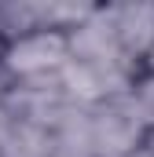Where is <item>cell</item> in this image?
<instances>
[{"instance_id": "cell-5", "label": "cell", "mask_w": 154, "mask_h": 157, "mask_svg": "<svg viewBox=\"0 0 154 157\" xmlns=\"http://www.w3.org/2000/svg\"><path fill=\"white\" fill-rule=\"evenodd\" d=\"M103 7H107V18H110L121 55L136 70H143L154 51V4L151 0H128V4H103Z\"/></svg>"}, {"instance_id": "cell-2", "label": "cell", "mask_w": 154, "mask_h": 157, "mask_svg": "<svg viewBox=\"0 0 154 157\" xmlns=\"http://www.w3.org/2000/svg\"><path fill=\"white\" fill-rule=\"evenodd\" d=\"M66 62H70V44H66V33L59 29H40L0 48V66L11 84L55 80Z\"/></svg>"}, {"instance_id": "cell-8", "label": "cell", "mask_w": 154, "mask_h": 157, "mask_svg": "<svg viewBox=\"0 0 154 157\" xmlns=\"http://www.w3.org/2000/svg\"><path fill=\"white\" fill-rule=\"evenodd\" d=\"M143 150H147V154L154 157V128H151V132H147V139H143Z\"/></svg>"}, {"instance_id": "cell-6", "label": "cell", "mask_w": 154, "mask_h": 157, "mask_svg": "<svg viewBox=\"0 0 154 157\" xmlns=\"http://www.w3.org/2000/svg\"><path fill=\"white\" fill-rule=\"evenodd\" d=\"M0 157H55V128L0 113Z\"/></svg>"}, {"instance_id": "cell-7", "label": "cell", "mask_w": 154, "mask_h": 157, "mask_svg": "<svg viewBox=\"0 0 154 157\" xmlns=\"http://www.w3.org/2000/svg\"><path fill=\"white\" fill-rule=\"evenodd\" d=\"M132 95H136V102H140L147 124L154 128V70H143L140 77L132 80Z\"/></svg>"}, {"instance_id": "cell-3", "label": "cell", "mask_w": 154, "mask_h": 157, "mask_svg": "<svg viewBox=\"0 0 154 157\" xmlns=\"http://www.w3.org/2000/svg\"><path fill=\"white\" fill-rule=\"evenodd\" d=\"M95 4L81 0H0V48L11 44L18 37H30L40 29H59V33H70L81 18L92 15Z\"/></svg>"}, {"instance_id": "cell-9", "label": "cell", "mask_w": 154, "mask_h": 157, "mask_svg": "<svg viewBox=\"0 0 154 157\" xmlns=\"http://www.w3.org/2000/svg\"><path fill=\"white\" fill-rule=\"evenodd\" d=\"M132 157H151V154H147V150H143V146H140V150H136V154H132Z\"/></svg>"}, {"instance_id": "cell-4", "label": "cell", "mask_w": 154, "mask_h": 157, "mask_svg": "<svg viewBox=\"0 0 154 157\" xmlns=\"http://www.w3.org/2000/svg\"><path fill=\"white\" fill-rule=\"evenodd\" d=\"M66 44H70V59L74 62H84V66H95V70H107V73H121V77L136 80L143 70H136L121 48H117V37L110 29V18H107V7L95 4L88 18H81L74 29L66 33Z\"/></svg>"}, {"instance_id": "cell-1", "label": "cell", "mask_w": 154, "mask_h": 157, "mask_svg": "<svg viewBox=\"0 0 154 157\" xmlns=\"http://www.w3.org/2000/svg\"><path fill=\"white\" fill-rule=\"evenodd\" d=\"M84 124H88L92 157H132L151 132L132 88L95 102L92 110H84Z\"/></svg>"}]
</instances>
